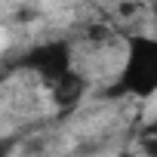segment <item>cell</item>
I'll return each instance as SVG.
<instances>
[{"instance_id": "obj_1", "label": "cell", "mask_w": 157, "mask_h": 157, "mask_svg": "<svg viewBox=\"0 0 157 157\" xmlns=\"http://www.w3.org/2000/svg\"><path fill=\"white\" fill-rule=\"evenodd\" d=\"M148 136H151V139H157V123H151V129H148Z\"/></svg>"}]
</instances>
